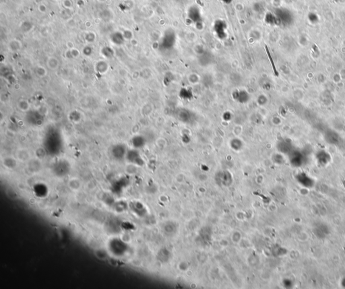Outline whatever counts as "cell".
Masks as SVG:
<instances>
[{
    "mask_svg": "<svg viewBox=\"0 0 345 289\" xmlns=\"http://www.w3.org/2000/svg\"><path fill=\"white\" fill-rule=\"evenodd\" d=\"M112 155L114 158L117 159H121L125 156H126V151L125 146L121 144H118L115 146L112 149Z\"/></svg>",
    "mask_w": 345,
    "mask_h": 289,
    "instance_id": "1",
    "label": "cell"
},
{
    "mask_svg": "<svg viewBox=\"0 0 345 289\" xmlns=\"http://www.w3.org/2000/svg\"><path fill=\"white\" fill-rule=\"evenodd\" d=\"M126 159L129 162L132 163H134L136 164H141L140 163V156H139V154L136 151H130L126 154Z\"/></svg>",
    "mask_w": 345,
    "mask_h": 289,
    "instance_id": "2",
    "label": "cell"
},
{
    "mask_svg": "<svg viewBox=\"0 0 345 289\" xmlns=\"http://www.w3.org/2000/svg\"><path fill=\"white\" fill-rule=\"evenodd\" d=\"M132 144L135 148H140L144 145V140L140 136H136L133 138Z\"/></svg>",
    "mask_w": 345,
    "mask_h": 289,
    "instance_id": "3",
    "label": "cell"
},
{
    "mask_svg": "<svg viewBox=\"0 0 345 289\" xmlns=\"http://www.w3.org/2000/svg\"><path fill=\"white\" fill-rule=\"evenodd\" d=\"M69 186L70 188H72L73 190H78L80 187V183L78 179H74L70 181Z\"/></svg>",
    "mask_w": 345,
    "mask_h": 289,
    "instance_id": "4",
    "label": "cell"
},
{
    "mask_svg": "<svg viewBox=\"0 0 345 289\" xmlns=\"http://www.w3.org/2000/svg\"><path fill=\"white\" fill-rule=\"evenodd\" d=\"M18 159H19L20 160H27L28 159L29 155L27 151H21L18 152Z\"/></svg>",
    "mask_w": 345,
    "mask_h": 289,
    "instance_id": "5",
    "label": "cell"
},
{
    "mask_svg": "<svg viewBox=\"0 0 345 289\" xmlns=\"http://www.w3.org/2000/svg\"><path fill=\"white\" fill-rule=\"evenodd\" d=\"M19 108L22 111L28 110V108H29V104H28V102H27V101L22 100V101H20V102Z\"/></svg>",
    "mask_w": 345,
    "mask_h": 289,
    "instance_id": "6",
    "label": "cell"
}]
</instances>
